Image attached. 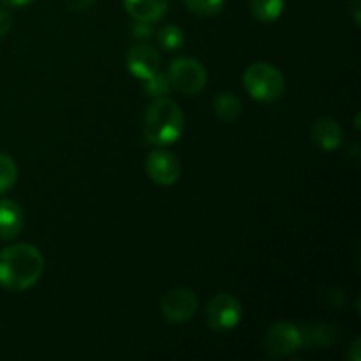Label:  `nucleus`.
Returning a JSON list of instances; mask_svg holds the SVG:
<instances>
[{
    "instance_id": "obj_1",
    "label": "nucleus",
    "mask_w": 361,
    "mask_h": 361,
    "mask_svg": "<svg viewBox=\"0 0 361 361\" xmlns=\"http://www.w3.org/2000/svg\"><path fill=\"white\" fill-rule=\"evenodd\" d=\"M44 274V257L30 243H16L0 250V286L11 291H25Z\"/></svg>"
},
{
    "instance_id": "obj_2",
    "label": "nucleus",
    "mask_w": 361,
    "mask_h": 361,
    "mask_svg": "<svg viewBox=\"0 0 361 361\" xmlns=\"http://www.w3.org/2000/svg\"><path fill=\"white\" fill-rule=\"evenodd\" d=\"M185 118L182 109L171 99H155L148 106L143 118L145 137L155 147H168L175 143L183 133Z\"/></svg>"
},
{
    "instance_id": "obj_3",
    "label": "nucleus",
    "mask_w": 361,
    "mask_h": 361,
    "mask_svg": "<svg viewBox=\"0 0 361 361\" xmlns=\"http://www.w3.org/2000/svg\"><path fill=\"white\" fill-rule=\"evenodd\" d=\"M243 87L256 101L274 102L284 95L286 80L281 71L270 63L256 62L243 73Z\"/></svg>"
},
{
    "instance_id": "obj_4",
    "label": "nucleus",
    "mask_w": 361,
    "mask_h": 361,
    "mask_svg": "<svg viewBox=\"0 0 361 361\" xmlns=\"http://www.w3.org/2000/svg\"><path fill=\"white\" fill-rule=\"evenodd\" d=\"M171 88L185 95H196L207 87V69L196 59L182 56L173 60L168 71Z\"/></svg>"
},
{
    "instance_id": "obj_5",
    "label": "nucleus",
    "mask_w": 361,
    "mask_h": 361,
    "mask_svg": "<svg viewBox=\"0 0 361 361\" xmlns=\"http://www.w3.org/2000/svg\"><path fill=\"white\" fill-rule=\"evenodd\" d=\"M208 326L217 334H224V331L233 330L242 321V305L238 300L228 293H219L214 298L208 302L207 312Z\"/></svg>"
},
{
    "instance_id": "obj_6",
    "label": "nucleus",
    "mask_w": 361,
    "mask_h": 361,
    "mask_svg": "<svg viewBox=\"0 0 361 361\" xmlns=\"http://www.w3.org/2000/svg\"><path fill=\"white\" fill-rule=\"evenodd\" d=\"M303 345L302 330L291 323H275L263 338V349L271 358H288Z\"/></svg>"
},
{
    "instance_id": "obj_7",
    "label": "nucleus",
    "mask_w": 361,
    "mask_h": 361,
    "mask_svg": "<svg viewBox=\"0 0 361 361\" xmlns=\"http://www.w3.org/2000/svg\"><path fill=\"white\" fill-rule=\"evenodd\" d=\"M200 300L196 293L187 288H173L161 298V312L168 323L182 324L192 319Z\"/></svg>"
},
{
    "instance_id": "obj_8",
    "label": "nucleus",
    "mask_w": 361,
    "mask_h": 361,
    "mask_svg": "<svg viewBox=\"0 0 361 361\" xmlns=\"http://www.w3.org/2000/svg\"><path fill=\"white\" fill-rule=\"evenodd\" d=\"M147 173L159 185H173L182 175L180 161L168 150H154L147 157Z\"/></svg>"
},
{
    "instance_id": "obj_9",
    "label": "nucleus",
    "mask_w": 361,
    "mask_h": 361,
    "mask_svg": "<svg viewBox=\"0 0 361 361\" xmlns=\"http://www.w3.org/2000/svg\"><path fill=\"white\" fill-rule=\"evenodd\" d=\"M159 66H161V53L148 42H140V44L133 46L127 53L129 73L137 80H145V78L157 73Z\"/></svg>"
},
{
    "instance_id": "obj_10",
    "label": "nucleus",
    "mask_w": 361,
    "mask_h": 361,
    "mask_svg": "<svg viewBox=\"0 0 361 361\" xmlns=\"http://www.w3.org/2000/svg\"><path fill=\"white\" fill-rule=\"evenodd\" d=\"M310 137L324 152H335L344 141V130L334 118H317L310 127Z\"/></svg>"
},
{
    "instance_id": "obj_11",
    "label": "nucleus",
    "mask_w": 361,
    "mask_h": 361,
    "mask_svg": "<svg viewBox=\"0 0 361 361\" xmlns=\"http://www.w3.org/2000/svg\"><path fill=\"white\" fill-rule=\"evenodd\" d=\"M23 229V210L16 201H0V240H13Z\"/></svg>"
},
{
    "instance_id": "obj_12",
    "label": "nucleus",
    "mask_w": 361,
    "mask_h": 361,
    "mask_svg": "<svg viewBox=\"0 0 361 361\" xmlns=\"http://www.w3.org/2000/svg\"><path fill=\"white\" fill-rule=\"evenodd\" d=\"M123 7L134 20L154 23L164 16L168 0H123Z\"/></svg>"
},
{
    "instance_id": "obj_13",
    "label": "nucleus",
    "mask_w": 361,
    "mask_h": 361,
    "mask_svg": "<svg viewBox=\"0 0 361 361\" xmlns=\"http://www.w3.org/2000/svg\"><path fill=\"white\" fill-rule=\"evenodd\" d=\"M252 16L261 23H274L284 13V0H249Z\"/></svg>"
},
{
    "instance_id": "obj_14",
    "label": "nucleus",
    "mask_w": 361,
    "mask_h": 361,
    "mask_svg": "<svg viewBox=\"0 0 361 361\" xmlns=\"http://www.w3.org/2000/svg\"><path fill=\"white\" fill-rule=\"evenodd\" d=\"M214 111L222 122H235L242 115V101L231 92H222L215 97Z\"/></svg>"
},
{
    "instance_id": "obj_15",
    "label": "nucleus",
    "mask_w": 361,
    "mask_h": 361,
    "mask_svg": "<svg viewBox=\"0 0 361 361\" xmlns=\"http://www.w3.org/2000/svg\"><path fill=\"white\" fill-rule=\"evenodd\" d=\"M143 81V90L148 97L152 99H161L171 92V83H169L168 74H162L161 71L154 73L152 76L145 78Z\"/></svg>"
},
{
    "instance_id": "obj_16",
    "label": "nucleus",
    "mask_w": 361,
    "mask_h": 361,
    "mask_svg": "<svg viewBox=\"0 0 361 361\" xmlns=\"http://www.w3.org/2000/svg\"><path fill=\"white\" fill-rule=\"evenodd\" d=\"M18 180V166L7 154H0V194L13 189Z\"/></svg>"
},
{
    "instance_id": "obj_17",
    "label": "nucleus",
    "mask_w": 361,
    "mask_h": 361,
    "mask_svg": "<svg viewBox=\"0 0 361 361\" xmlns=\"http://www.w3.org/2000/svg\"><path fill=\"white\" fill-rule=\"evenodd\" d=\"M183 39L185 37H183L182 28L175 27V25H166V27L161 28L157 34L159 44L164 49H169V51H171V49L182 48Z\"/></svg>"
},
{
    "instance_id": "obj_18",
    "label": "nucleus",
    "mask_w": 361,
    "mask_h": 361,
    "mask_svg": "<svg viewBox=\"0 0 361 361\" xmlns=\"http://www.w3.org/2000/svg\"><path fill=\"white\" fill-rule=\"evenodd\" d=\"M183 2L192 13L201 14V16H212L224 7L226 0H183Z\"/></svg>"
},
{
    "instance_id": "obj_19",
    "label": "nucleus",
    "mask_w": 361,
    "mask_h": 361,
    "mask_svg": "<svg viewBox=\"0 0 361 361\" xmlns=\"http://www.w3.org/2000/svg\"><path fill=\"white\" fill-rule=\"evenodd\" d=\"M130 34L137 41H147L154 35V27H152L150 21H140L134 20V23L130 25Z\"/></svg>"
},
{
    "instance_id": "obj_20",
    "label": "nucleus",
    "mask_w": 361,
    "mask_h": 361,
    "mask_svg": "<svg viewBox=\"0 0 361 361\" xmlns=\"http://www.w3.org/2000/svg\"><path fill=\"white\" fill-rule=\"evenodd\" d=\"M11 25H13V18L7 13L6 9H0V39L6 37L7 32L11 30Z\"/></svg>"
},
{
    "instance_id": "obj_21",
    "label": "nucleus",
    "mask_w": 361,
    "mask_h": 361,
    "mask_svg": "<svg viewBox=\"0 0 361 361\" xmlns=\"http://www.w3.org/2000/svg\"><path fill=\"white\" fill-rule=\"evenodd\" d=\"M66 6L73 11H87L95 0H63Z\"/></svg>"
},
{
    "instance_id": "obj_22",
    "label": "nucleus",
    "mask_w": 361,
    "mask_h": 361,
    "mask_svg": "<svg viewBox=\"0 0 361 361\" xmlns=\"http://www.w3.org/2000/svg\"><path fill=\"white\" fill-rule=\"evenodd\" d=\"M360 344H361L360 338H355V342H353V345H351V351L348 353V358L351 361H360V358H361Z\"/></svg>"
},
{
    "instance_id": "obj_23",
    "label": "nucleus",
    "mask_w": 361,
    "mask_h": 361,
    "mask_svg": "<svg viewBox=\"0 0 361 361\" xmlns=\"http://www.w3.org/2000/svg\"><path fill=\"white\" fill-rule=\"evenodd\" d=\"M349 7H351L353 20H355L356 25H360V0H351V2H349Z\"/></svg>"
},
{
    "instance_id": "obj_24",
    "label": "nucleus",
    "mask_w": 361,
    "mask_h": 361,
    "mask_svg": "<svg viewBox=\"0 0 361 361\" xmlns=\"http://www.w3.org/2000/svg\"><path fill=\"white\" fill-rule=\"evenodd\" d=\"M0 2L7 7H21V6H27V4H30L32 0H0Z\"/></svg>"
}]
</instances>
